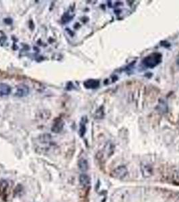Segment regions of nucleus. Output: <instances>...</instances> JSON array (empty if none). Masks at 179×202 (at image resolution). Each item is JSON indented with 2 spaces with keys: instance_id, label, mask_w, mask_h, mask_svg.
Segmentation results:
<instances>
[{
  "instance_id": "1",
  "label": "nucleus",
  "mask_w": 179,
  "mask_h": 202,
  "mask_svg": "<svg viewBox=\"0 0 179 202\" xmlns=\"http://www.w3.org/2000/svg\"><path fill=\"white\" fill-rule=\"evenodd\" d=\"M128 174V170L125 166H120L116 168L112 172L111 175L112 177L117 179H123Z\"/></svg>"
},
{
  "instance_id": "2",
  "label": "nucleus",
  "mask_w": 179,
  "mask_h": 202,
  "mask_svg": "<svg viewBox=\"0 0 179 202\" xmlns=\"http://www.w3.org/2000/svg\"><path fill=\"white\" fill-rule=\"evenodd\" d=\"M141 171L144 178H149L153 175V168L150 164L147 163H142L141 164Z\"/></svg>"
},
{
  "instance_id": "3",
  "label": "nucleus",
  "mask_w": 179,
  "mask_h": 202,
  "mask_svg": "<svg viewBox=\"0 0 179 202\" xmlns=\"http://www.w3.org/2000/svg\"><path fill=\"white\" fill-rule=\"evenodd\" d=\"M11 92V87L9 85L0 83V96H8Z\"/></svg>"
},
{
  "instance_id": "4",
  "label": "nucleus",
  "mask_w": 179,
  "mask_h": 202,
  "mask_svg": "<svg viewBox=\"0 0 179 202\" xmlns=\"http://www.w3.org/2000/svg\"><path fill=\"white\" fill-rule=\"evenodd\" d=\"M80 184L82 185L84 187H88L90 185V178L89 176L86 175V174H82L79 177Z\"/></svg>"
},
{
  "instance_id": "5",
  "label": "nucleus",
  "mask_w": 179,
  "mask_h": 202,
  "mask_svg": "<svg viewBox=\"0 0 179 202\" xmlns=\"http://www.w3.org/2000/svg\"><path fill=\"white\" fill-rule=\"evenodd\" d=\"M28 94V88L26 86H20L17 89V92H16V96H20V97H22V96H26Z\"/></svg>"
},
{
  "instance_id": "6",
  "label": "nucleus",
  "mask_w": 179,
  "mask_h": 202,
  "mask_svg": "<svg viewBox=\"0 0 179 202\" xmlns=\"http://www.w3.org/2000/svg\"><path fill=\"white\" fill-rule=\"evenodd\" d=\"M78 167L82 171H86L88 168V163L87 160L84 158L80 159V160L78 161Z\"/></svg>"
},
{
  "instance_id": "7",
  "label": "nucleus",
  "mask_w": 179,
  "mask_h": 202,
  "mask_svg": "<svg viewBox=\"0 0 179 202\" xmlns=\"http://www.w3.org/2000/svg\"><path fill=\"white\" fill-rule=\"evenodd\" d=\"M63 123L61 121H58L57 123H55V125L53 126L52 131L55 133H59L63 129Z\"/></svg>"
},
{
  "instance_id": "8",
  "label": "nucleus",
  "mask_w": 179,
  "mask_h": 202,
  "mask_svg": "<svg viewBox=\"0 0 179 202\" xmlns=\"http://www.w3.org/2000/svg\"><path fill=\"white\" fill-rule=\"evenodd\" d=\"M104 150L106 152L107 156H110L112 155V153H113L114 148L112 147V145L111 144L108 143L106 144V146H105Z\"/></svg>"
},
{
  "instance_id": "9",
  "label": "nucleus",
  "mask_w": 179,
  "mask_h": 202,
  "mask_svg": "<svg viewBox=\"0 0 179 202\" xmlns=\"http://www.w3.org/2000/svg\"><path fill=\"white\" fill-rule=\"evenodd\" d=\"M8 183L6 181L1 180L0 181V191L3 192L4 191L6 190V189L8 188Z\"/></svg>"
},
{
  "instance_id": "10",
  "label": "nucleus",
  "mask_w": 179,
  "mask_h": 202,
  "mask_svg": "<svg viewBox=\"0 0 179 202\" xmlns=\"http://www.w3.org/2000/svg\"><path fill=\"white\" fill-rule=\"evenodd\" d=\"M176 202H179V199H178V201H176Z\"/></svg>"
}]
</instances>
